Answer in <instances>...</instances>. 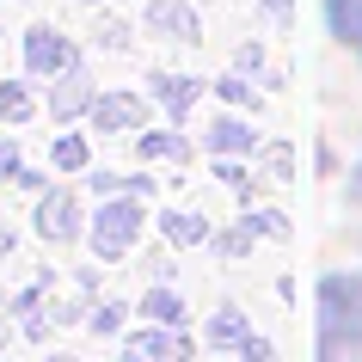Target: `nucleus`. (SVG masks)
<instances>
[{"label":"nucleus","mask_w":362,"mask_h":362,"mask_svg":"<svg viewBox=\"0 0 362 362\" xmlns=\"http://www.w3.org/2000/svg\"><path fill=\"white\" fill-rule=\"evenodd\" d=\"M320 362H362V276L320 283Z\"/></svg>","instance_id":"f257e3e1"},{"label":"nucleus","mask_w":362,"mask_h":362,"mask_svg":"<svg viewBox=\"0 0 362 362\" xmlns=\"http://www.w3.org/2000/svg\"><path fill=\"white\" fill-rule=\"evenodd\" d=\"M141 233V197H105V209L93 221V252L98 258H123Z\"/></svg>","instance_id":"f03ea898"},{"label":"nucleus","mask_w":362,"mask_h":362,"mask_svg":"<svg viewBox=\"0 0 362 362\" xmlns=\"http://www.w3.org/2000/svg\"><path fill=\"white\" fill-rule=\"evenodd\" d=\"M123 362H191V338L185 332H135L123 344Z\"/></svg>","instance_id":"7ed1b4c3"},{"label":"nucleus","mask_w":362,"mask_h":362,"mask_svg":"<svg viewBox=\"0 0 362 362\" xmlns=\"http://www.w3.org/2000/svg\"><path fill=\"white\" fill-rule=\"evenodd\" d=\"M25 62H31V74H68V68H74V43L56 37L49 25H37V31L25 37Z\"/></svg>","instance_id":"20e7f679"},{"label":"nucleus","mask_w":362,"mask_h":362,"mask_svg":"<svg viewBox=\"0 0 362 362\" xmlns=\"http://www.w3.org/2000/svg\"><path fill=\"white\" fill-rule=\"evenodd\" d=\"M37 233H43V240H56V246L80 233V203H74V191H49V197L37 203Z\"/></svg>","instance_id":"39448f33"},{"label":"nucleus","mask_w":362,"mask_h":362,"mask_svg":"<svg viewBox=\"0 0 362 362\" xmlns=\"http://www.w3.org/2000/svg\"><path fill=\"white\" fill-rule=\"evenodd\" d=\"M148 25L160 31V37H178V43L203 37V25H197V13L185 6V0H148Z\"/></svg>","instance_id":"423d86ee"},{"label":"nucleus","mask_w":362,"mask_h":362,"mask_svg":"<svg viewBox=\"0 0 362 362\" xmlns=\"http://www.w3.org/2000/svg\"><path fill=\"white\" fill-rule=\"evenodd\" d=\"M141 117H148V105H141L135 93H111V98H98V105H93V123H98L105 135H117V129H135Z\"/></svg>","instance_id":"0eeeda50"},{"label":"nucleus","mask_w":362,"mask_h":362,"mask_svg":"<svg viewBox=\"0 0 362 362\" xmlns=\"http://www.w3.org/2000/svg\"><path fill=\"white\" fill-rule=\"evenodd\" d=\"M325 19H332V31L362 56V0H325Z\"/></svg>","instance_id":"6e6552de"},{"label":"nucleus","mask_w":362,"mask_h":362,"mask_svg":"<svg viewBox=\"0 0 362 362\" xmlns=\"http://www.w3.org/2000/svg\"><path fill=\"white\" fill-rule=\"evenodd\" d=\"M153 93H160V105H166L172 117H185L197 105V80H185V74H160L153 80Z\"/></svg>","instance_id":"1a4fd4ad"},{"label":"nucleus","mask_w":362,"mask_h":362,"mask_svg":"<svg viewBox=\"0 0 362 362\" xmlns=\"http://www.w3.org/2000/svg\"><path fill=\"white\" fill-rule=\"evenodd\" d=\"M209 344H228V350H246V344H252V325L240 320L233 307H221V313L209 320Z\"/></svg>","instance_id":"9d476101"},{"label":"nucleus","mask_w":362,"mask_h":362,"mask_svg":"<svg viewBox=\"0 0 362 362\" xmlns=\"http://www.w3.org/2000/svg\"><path fill=\"white\" fill-rule=\"evenodd\" d=\"M215 153H240V148H252V129L246 123H233V117H221V123H209V135H203Z\"/></svg>","instance_id":"9b49d317"},{"label":"nucleus","mask_w":362,"mask_h":362,"mask_svg":"<svg viewBox=\"0 0 362 362\" xmlns=\"http://www.w3.org/2000/svg\"><path fill=\"white\" fill-rule=\"evenodd\" d=\"M160 228L172 233V246H203V240H209V221H203V215H178V209H172Z\"/></svg>","instance_id":"f8f14e48"},{"label":"nucleus","mask_w":362,"mask_h":362,"mask_svg":"<svg viewBox=\"0 0 362 362\" xmlns=\"http://www.w3.org/2000/svg\"><path fill=\"white\" fill-rule=\"evenodd\" d=\"M141 313H148V320H160V325H178V320H185V301H178L172 288H148Z\"/></svg>","instance_id":"ddd939ff"},{"label":"nucleus","mask_w":362,"mask_h":362,"mask_svg":"<svg viewBox=\"0 0 362 362\" xmlns=\"http://www.w3.org/2000/svg\"><path fill=\"white\" fill-rule=\"evenodd\" d=\"M135 148H141V160H185L191 141H185V135H141Z\"/></svg>","instance_id":"4468645a"},{"label":"nucleus","mask_w":362,"mask_h":362,"mask_svg":"<svg viewBox=\"0 0 362 362\" xmlns=\"http://www.w3.org/2000/svg\"><path fill=\"white\" fill-rule=\"evenodd\" d=\"M49 153H56L62 172H80V166H86V141H80V135H56V141H49Z\"/></svg>","instance_id":"2eb2a0df"},{"label":"nucleus","mask_w":362,"mask_h":362,"mask_svg":"<svg viewBox=\"0 0 362 362\" xmlns=\"http://www.w3.org/2000/svg\"><path fill=\"white\" fill-rule=\"evenodd\" d=\"M0 117H6V123H25V117H31V93H25V86H0Z\"/></svg>","instance_id":"dca6fc26"},{"label":"nucleus","mask_w":362,"mask_h":362,"mask_svg":"<svg viewBox=\"0 0 362 362\" xmlns=\"http://www.w3.org/2000/svg\"><path fill=\"white\" fill-rule=\"evenodd\" d=\"M0 178H13V185H37V178L19 166V148H13V141H0Z\"/></svg>","instance_id":"f3484780"},{"label":"nucleus","mask_w":362,"mask_h":362,"mask_svg":"<svg viewBox=\"0 0 362 362\" xmlns=\"http://www.w3.org/2000/svg\"><path fill=\"white\" fill-rule=\"evenodd\" d=\"M80 105H86V86H80V80H68V86L56 93V117H74Z\"/></svg>","instance_id":"a211bd4d"},{"label":"nucleus","mask_w":362,"mask_h":362,"mask_svg":"<svg viewBox=\"0 0 362 362\" xmlns=\"http://www.w3.org/2000/svg\"><path fill=\"white\" fill-rule=\"evenodd\" d=\"M215 86H221V98H228V105H252V86L240 74H228V80H215Z\"/></svg>","instance_id":"6ab92c4d"},{"label":"nucleus","mask_w":362,"mask_h":362,"mask_svg":"<svg viewBox=\"0 0 362 362\" xmlns=\"http://www.w3.org/2000/svg\"><path fill=\"white\" fill-rule=\"evenodd\" d=\"M93 325H98V332H117V325H123V307H117V301H105V307L93 313Z\"/></svg>","instance_id":"aec40b11"},{"label":"nucleus","mask_w":362,"mask_h":362,"mask_svg":"<svg viewBox=\"0 0 362 362\" xmlns=\"http://www.w3.org/2000/svg\"><path fill=\"white\" fill-rule=\"evenodd\" d=\"M246 246H252V221H240V228H233L228 240H221V252H233V258H240Z\"/></svg>","instance_id":"412c9836"},{"label":"nucleus","mask_w":362,"mask_h":362,"mask_svg":"<svg viewBox=\"0 0 362 362\" xmlns=\"http://www.w3.org/2000/svg\"><path fill=\"white\" fill-rule=\"evenodd\" d=\"M215 172H221V185H233V191H246V172L233 166V160H221V166H215Z\"/></svg>","instance_id":"4be33fe9"},{"label":"nucleus","mask_w":362,"mask_h":362,"mask_svg":"<svg viewBox=\"0 0 362 362\" xmlns=\"http://www.w3.org/2000/svg\"><path fill=\"white\" fill-rule=\"evenodd\" d=\"M264 13L270 19H288V0H264Z\"/></svg>","instance_id":"5701e85b"},{"label":"nucleus","mask_w":362,"mask_h":362,"mask_svg":"<svg viewBox=\"0 0 362 362\" xmlns=\"http://www.w3.org/2000/svg\"><path fill=\"white\" fill-rule=\"evenodd\" d=\"M350 197H356V203H362V166L350 172Z\"/></svg>","instance_id":"b1692460"},{"label":"nucleus","mask_w":362,"mask_h":362,"mask_svg":"<svg viewBox=\"0 0 362 362\" xmlns=\"http://www.w3.org/2000/svg\"><path fill=\"white\" fill-rule=\"evenodd\" d=\"M6 252H13V233H6V228H0V258H6Z\"/></svg>","instance_id":"393cba45"},{"label":"nucleus","mask_w":362,"mask_h":362,"mask_svg":"<svg viewBox=\"0 0 362 362\" xmlns=\"http://www.w3.org/2000/svg\"><path fill=\"white\" fill-rule=\"evenodd\" d=\"M49 362H74V356H49Z\"/></svg>","instance_id":"a878e982"},{"label":"nucleus","mask_w":362,"mask_h":362,"mask_svg":"<svg viewBox=\"0 0 362 362\" xmlns=\"http://www.w3.org/2000/svg\"><path fill=\"white\" fill-rule=\"evenodd\" d=\"M258 362H270V356H258Z\"/></svg>","instance_id":"bb28decb"}]
</instances>
